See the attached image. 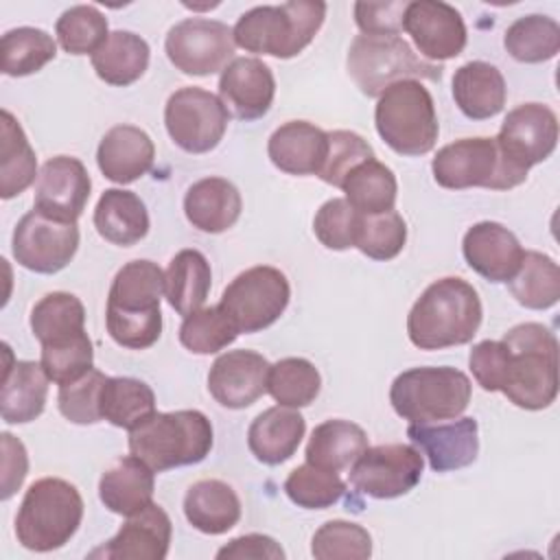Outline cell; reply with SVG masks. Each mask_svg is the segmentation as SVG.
I'll use <instances>...</instances> for the list:
<instances>
[{"instance_id": "cell-8", "label": "cell", "mask_w": 560, "mask_h": 560, "mask_svg": "<svg viewBox=\"0 0 560 560\" xmlns=\"http://www.w3.org/2000/svg\"><path fill=\"white\" fill-rule=\"evenodd\" d=\"M470 394V378L462 370L429 365L398 374L389 387V402L409 424H424L462 416Z\"/></svg>"}, {"instance_id": "cell-22", "label": "cell", "mask_w": 560, "mask_h": 560, "mask_svg": "<svg viewBox=\"0 0 560 560\" xmlns=\"http://www.w3.org/2000/svg\"><path fill=\"white\" fill-rule=\"evenodd\" d=\"M173 525L168 514L158 505L149 503L144 510L127 516V523L98 549L90 551V558L109 560H162L171 547Z\"/></svg>"}, {"instance_id": "cell-36", "label": "cell", "mask_w": 560, "mask_h": 560, "mask_svg": "<svg viewBox=\"0 0 560 560\" xmlns=\"http://www.w3.org/2000/svg\"><path fill=\"white\" fill-rule=\"evenodd\" d=\"M0 133V197L11 199L39 177L37 158L22 125L9 109H2Z\"/></svg>"}, {"instance_id": "cell-1", "label": "cell", "mask_w": 560, "mask_h": 560, "mask_svg": "<svg viewBox=\"0 0 560 560\" xmlns=\"http://www.w3.org/2000/svg\"><path fill=\"white\" fill-rule=\"evenodd\" d=\"M162 293L164 273L153 260L122 265L107 295L105 326L109 337L129 350L151 348L162 335Z\"/></svg>"}, {"instance_id": "cell-45", "label": "cell", "mask_w": 560, "mask_h": 560, "mask_svg": "<svg viewBox=\"0 0 560 560\" xmlns=\"http://www.w3.org/2000/svg\"><path fill=\"white\" fill-rule=\"evenodd\" d=\"M55 35L66 52L94 55L109 37L107 18L92 4H74L59 15Z\"/></svg>"}, {"instance_id": "cell-4", "label": "cell", "mask_w": 560, "mask_h": 560, "mask_svg": "<svg viewBox=\"0 0 560 560\" xmlns=\"http://www.w3.org/2000/svg\"><path fill=\"white\" fill-rule=\"evenodd\" d=\"M326 18V2L291 0L245 11L232 28L234 44L247 52L291 59L317 35Z\"/></svg>"}, {"instance_id": "cell-50", "label": "cell", "mask_w": 560, "mask_h": 560, "mask_svg": "<svg viewBox=\"0 0 560 560\" xmlns=\"http://www.w3.org/2000/svg\"><path fill=\"white\" fill-rule=\"evenodd\" d=\"M107 376L101 370H90L79 381L61 385L57 394L59 411L66 420L74 424H94L103 420L101 416V392Z\"/></svg>"}, {"instance_id": "cell-25", "label": "cell", "mask_w": 560, "mask_h": 560, "mask_svg": "<svg viewBox=\"0 0 560 560\" xmlns=\"http://www.w3.org/2000/svg\"><path fill=\"white\" fill-rule=\"evenodd\" d=\"M267 153L282 173L319 175L328 153V133L313 122L289 120L269 136Z\"/></svg>"}, {"instance_id": "cell-12", "label": "cell", "mask_w": 560, "mask_h": 560, "mask_svg": "<svg viewBox=\"0 0 560 560\" xmlns=\"http://www.w3.org/2000/svg\"><path fill=\"white\" fill-rule=\"evenodd\" d=\"M230 122L223 101L203 88L175 90L164 107V125L171 140L186 153H208L221 140Z\"/></svg>"}, {"instance_id": "cell-3", "label": "cell", "mask_w": 560, "mask_h": 560, "mask_svg": "<svg viewBox=\"0 0 560 560\" xmlns=\"http://www.w3.org/2000/svg\"><path fill=\"white\" fill-rule=\"evenodd\" d=\"M508 350V370L501 385L505 398L527 411L547 409L558 396V339L538 324L525 322L501 339Z\"/></svg>"}, {"instance_id": "cell-44", "label": "cell", "mask_w": 560, "mask_h": 560, "mask_svg": "<svg viewBox=\"0 0 560 560\" xmlns=\"http://www.w3.org/2000/svg\"><path fill=\"white\" fill-rule=\"evenodd\" d=\"M238 335L236 324L219 304L186 315L179 326V343L192 354H214Z\"/></svg>"}, {"instance_id": "cell-7", "label": "cell", "mask_w": 560, "mask_h": 560, "mask_svg": "<svg viewBox=\"0 0 560 560\" xmlns=\"http://www.w3.org/2000/svg\"><path fill=\"white\" fill-rule=\"evenodd\" d=\"M374 125L392 151L409 158L429 153L440 133L433 98L416 79L398 81L378 96Z\"/></svg>"}, {"instance_id": "cell-10", "label": "cell", "mask_w": 560, "mask_h": 560, "mask_svg": "<svg viewBox=\"0 0 560 560\" xmlns=\"http://www.w3.org/2000/svg\"><path fill=\"white\" fill-rule=\"evenodd\" d=\"M433 179L448 190L464 188H490L510 190L523 179H518L499 153L494 138H462L442 147L431 162Z\"/></svg>"}, {"instance_id": "cell-17", "label": "cell", "mask_w": 560, "mask_h": 560, "mask_svg": "<svg viewBox=\"0 0 560 560\" xmlns=\"http://www.w3.org/2000/svg\"><path fill=\"white\" fill-rule=\"evenodd\" d=\"M402 28L429 63L457 57L468 37L462 13L440 0L409 2L402 15Z\"/></svg>"}, {"instance_id": "cell-2", "label": "cell", "mask_w": 560, "mask_h": 560, "mask_svg": "<svg viewBox=\"0 0 560 560\" xmlns=\"http://www.w3.org/2000/svg\"><path fill=\"white\" fill-rule=\"evenodd\" d=\"M479 293L464 278L431 282L407 315L409 341L420 350H442L472 341L481 326Z\"/></svg>"}, {"instance_id": "cell-19", "label": "cell", "mask_w": 560, "mask_h": 560, "mask_svg": "<svg viewBox=\"0 0 560 560\" xmlns=\"http://www.w3.org/2000/svg\"><path fill=\"white\" fill-rule=\"evenodd\" d=\"M271 363L254 350H228L208 372V392L225 409H245L267 392Z\"/></svg>"}, {"instance_id": "cell-29", "label": "cell", "mask_w": 560, "mask_h": 560, "mask_svg": "<svg viewBox=\"0 0 560 560\" xmlns=\"http://www.w3.org/2000/svg\"><path fill=\"white\" fill-rule=\"evenodd\" d=\"M508 88L501 70L488 61H468L453 74V98L470 120L497 116L505 105Z\"/></svg>"}, {"instance_id": "cell-39", "label": "cell", "mask_w": 560, "mask_h": 560, "mask_svg": "<svg viewBox=\"0 0 560 560\" xmlns=\"http://www.w3.org/2000/svg\"><path fill=\"white\" fill-rule=\"evenodd\" d=\"M508 287L521 306L532 311L551 308L560 300V267L551 256L529 249Z\"/></svg>"}, {"instance_id": "cell-43", "label": "cell", "mask_w": 560, "mask_h": 560, "mask_svg": "<svg viewBox=\"0 0 560 560\" xmlns=\"http://www.w3.org/2000/svg\"><path fill=\"white\" fill-rule=\"evenodd\" d=\"M322 389V376L317 368L302 357L280 359L269 368L267 392L282 407L300 409L311 405Z\"/></svg>"}, {"instance_id": "cell-46", "label": "cell", "mask_w": 560, "mask_h": 560, "mask_svg": "<svg viewBox=\"0 0 560 560\" xmlns=\"http://www.w3.org/2000/svg\"><path fill=\"white\" fill-rule=\"evenodd\" d=\"M284 492L300 508L324 510L335 505L343 497L346 483L341 481L339 472L306 462L289 472L284 481Z\"/></svg>"}, {"instance_id": "cell-38", "label": "cell", "mask_w": 560, "mask_h": 560, "mask_svg": "<svg viewBox=\"0 0 560 560\" xmlns=\"http://www.w3.org/2000/svg\"><path fill=\"white\" fill-rule=\"evenodd\" d=\"M31 330L42 346L63 343L85 332L83 302L66 291L44 295L31 311Z\"/></svg>"}, {"instance_id": "cell-49", "label": "cell", "mask_w": 560, "mask_h": 560, "mask_svg": "<svg viewBox=\"0 0 560 560\" xmlns=\"http://www.w3.org/2000/svg\"><path fill=\"white\" fill-rule=\"evenodd\" d=\"M42 368L46 376L61 385L79 381L94 368V348L88 332L52 346H42Z\"/></svg>"}, {"instance_id": "cell-15", "label": "cell", "mask_w": 560, "mask_h": 560, "mask_svg": "<svg viewBox=\"0 0 560 560\" xmlns=\"http://www.w3.org/2000/svg\"><path fill=\"white\" fill-rule=\"evenodd\" d=\"M422 468V453L409 444L368 446L350 466V483L365 497L396 499L418 486Z\"/></svg>"}, {"instance_id": "cell-40", "label": "cell", "mask_w": 560, "mask_h": 560, "mask_svg": "<svg viewBox=\"0 0 560 560\" xmlns=\"http://www.w3.org/2000/svg\"><path fill=\"white\" fill-rule=\"evenodd\" d=\"M155 413L153 389L131 376H107L101 392V416L120 429H133Z\"/></svg>"}, {"instance_id": "cell-24", "label": "cell", "mask_w": 560, "mask_h": 560, "mask_svg": "<svg viewBox=\"0 0 560 560\" xmlns=\"http://www.w3.org/2000/svg\"><path fill=\"white\" fill-rule=\"evenodd\" d=\"M155 147L151 136L136 125L112 127L98 144L96 164L101 173L116 184H131L153 166Z\"/></svg>"}, {"instance_id": "cell-37", "label": "cell", "mask_w": 560, "mask_h": 560, "mask_svg": "<svg viewBox=\"0 0 560 560\" xmlns=\"http://www.w3.org/2000/svg\"><path fill=\"white\" fill-rule=\"evenodd\" d=\"M346 201L361 214H381L394 210L398 182L389 166L370 158L354 166L341 184Z\"/></svg>"}, {"instance_id": "cell-14", "label": "cell", "mask_w": 560, "mask_h": 560, "mask_svg": "<svg viewBox=\"0 0 560 560\" xmlns=\"http://www.w3.org/2000/svg\"><path fill=\"white\" fill-rule=\"evenodd\" d=\"M234 48L232 28L219 20L206 18H186L177 22L164 39L168 61L192 77L223 72L234 57Z\"/></svg>"}, {"instance_id": "cell-9", "label": "cell", "mask_w": 560, "mask_h": 560, "mask_svg": "<svg viewBox=\"0 0 560 560\" xmlns=\"http://www.w3.org/2000/svg\"><path fill=\"white\" fill-rule=\"evenodd\" d=\"M348 74L365 96H381L405 79L440 81L442 66L420 59L398 35H357L348 48Z\"/></svg>"}, {"instance_id": "cell-47", "label": "cell", "mask_w": 560, "mask_h": 560, "mask_svg": "<svg viewBox=\"0 0 560 560\" xmlns=\"http://www.w3.org/2000/svg\"><path fill=\"white\" fill-rule=\"evenodd\" d=\"M311 553L317 560H365L372 556V536L359 523L335 518L313 534Z\"/></svg>"}, {"instance_id": "cell-28", "label": "cell", "mask_w": 560, "mask_h": 560, "mask_svg": "<svg viewBox=\"0 0 560 560\" xmlns=\"http://www.w3.org/2000/svg\"><path fill=\"white\" fill-rule=\"evenodd\" d=\"M243 210L238 188L223 177H203L195 182L184 197V212L192 228L206 234L230 230Z\"/></svg>"}, {"instance_id": "cell-23", "label": "cell", "mask_w": 560, "mask_h": 560, "mask_svg": "<svg viewBox=\"0 0 560 560\" xmlns=\"http://www.w3.org/2000/svg\"><path fill=\"white\" fill-rule=\"evenodd\" d=\"M462 254L472 271L490 282H510L521 267L525 249L514 232L497 221L470 225L462 241Z\"/></svg>"}, {"instance_id": "cell-52", "label": "cell", "mask_w": 560, "mask_h": 560, "mask_svg": "<svg viewBox=\"0 0 560 560\" xmlns=\"http://www.w3.org/2000/svg\"><path fill=\"white\" fill-rule=\"evenodd\" d=\"M370 158H374V151L365 138H361L359 133L348 131V129L330 131L328 133V153H326L324 166L319 171V177H322V182L341 188L348 173Z\"/></svg>"}, {"instance_id": "cell-41", "label": "cell", "mask_w": 560, "mask_h": 560, "mask_svg": "<svg viewBox=\"0 0 560 560\" xmlns=\"http://www.w3.org/2000/svg\"><path fill=\"white\" fill-rule=\"evenodd\" d=\"M503 46L521 63L549 61L560 50V26L549 15H523L508 26Z\"/></svg>"}, {"instance_id": "cell-26", "label": "cell", "mask_w": 560, "mask_h": 560, "mask_svg": "<svg viewBox=\"0 0 560 560\" xmlns=\"http://www.w3.org/2000/svg\"><path fill=\"white\" fill-rule=\"evenodd\" d=\"M7 365L0 392V413L9 424H26L42 416L48 396V376L42 363L13 361L11 350L4 343Z\"/></svg>"}, {"instance_id": "cell-5", "label": "cell", "mask_w": 560, "mask_h": 560, "mask_svg": "<svg viewBox=\"0 0 560 560\" xmlns=\"http://www.w3.org/2000/svg\"><path fill=\"white\" fill-rule=\"evenodd\" d=\"M129 451L155 472L199 464L212 451V424L197 409L151 413L129 431Z\"/></svg>"}, {"instance_id": "cell-32", "label": "cell", "mask_w": 560, "mask_h": 560, "mask_svg": "<svg viewBox=\"0 0 560 560\" xmlns=\"http://www.w3.org/2000/svg\"><path fill=\"white\" fill-rule=\"evenodd\" d=\"M184 514L186 521L203 534H225L241 518V499L225 481L201 479L186 490Z\"/></svg>"}, {"instance_id": "cell-42", "label": "cell", "mask_w": 560, "mask_h": 560, "mask_svg": "<svg viewBox=\"0 0 560 560\" xmlns=\"http://www.w3.org/2000/svg\"><path fill=\"white\" fill-rule=\"evenodd\" d=\"M2 72L7 77H26L39 72L57 55L52 35L35 26H18L2 35Z\"/></svg>"}, {"instance_id": "cell-13", "label": "cell", "mask_w": 560, "mask_h": 560, "mask_svg": "<svg viewBox=\"0 0 560 560\" xmlns=\"http://www.w3.org/2000/svg\"><path fill=\"white\" fill-rule=\"evenodd\" d=\"M503 164L518 177L545 162L558 144V116L542 103H523L508 112L494 138Z\"/></svg>"}, {"instance_id": "cell-11", "label": "cell", "mask_w": 560, "mask_h": 560, "mask_svg": "<svg viewBox=\"0 0 560 560\" xmlns=\"http://www.w3.org/2000/svg\"><path fill=\"white\" fill-rule=\"evenodd\" d=\"M291 287L287 276L269 265L241 271L221 295L219 306L232 317L238 332L269 328L289 306Z\"/></svg>"}, {"instance_id": "cell-35", "label": "cell", "mask_w": 560, "mask_h": 560, "mask_svg": "<svg viewBox=\"0 0 560 560\" xmlns=\"http://www.w3.org/2000/svg\"><path fill=\"white\" fill-rule=\"evenodd\" d=\"M368 448V433L350 420H326L317 424L306 444V462L341 472Z\"/></svg>"}, {"instance_id": "cell-34", "label": "cell", "mask_w": 560, "mask_h": 560, "mask_svg": "<svg viewBox=\"0 0 560 560\" xmlns=\"http://www.w3.org/2000/svg\"><path fill=\"white\" fill-rule=\"evenodd\" d=\"M212 271L206 256L197 249L177 252L164 273V293L179 315L199 311L210 293Z\"/></svg>"}, {"instance_id": "cell-6", "label": "cell", "mask_w": 560, "mask_h": 560, "mask_svg": "<svg viewBox=\"0 0 560 560\" xmlns=\"http://www.w3.org/2000/svg\"><path fill=\"white\" fill-rule=\"evenodd\" d=\"M83 518V499L66 479L44 477L28 486L18 514V542L31 551H52L63 547L79 529Z\"/></svg>"}, {"instance_id": "cell-53", "label": "cell", "mask_w": 560, "mask_h": 560, "mask_svg": "<svg viewBox=\"0 0 560 560\" xmlns=\"http://www.w3.org/2000/svg\"><path fill=\"white\" fill-rule=\"evenodd\" d=\"M508 359H510V350L503 341L486 339L472 346L468 365L475 381L481 385V389L501 392L505 370H508Z\"/></svg>"}, {"instance_id": "cell-55", "label": "cell", "mask_w": 560, "mask_h": 560, "mask_svg": "<svg viewBox=\"0 0 560 560\" xmlns=\"http://www.w3.org/2000/svg\"><path fill=\"white\" fill-rule=\"evenodd\" d=\"M2 501H9L20 486L24 483V477L28 472V455L24 444L11 435L9 431H4L2 435Z\"/></svg>"}, {"instance_id": "cell-21", "label": "cell", "mask_w": 560, "mask_h": 560, "mask_svg": "<svg viewBox=\"0 0 560 560\" xmlns=\"http://www.w3.org/2000/svg\"><path fill=\"white\" fill-rule=\"evenodd\" d=\"M407 438L429 459L435 472L466 468L479 453V427L475 418H457L444 424H409Z\"/></svg>"}, {"instance_id": "cell-27", "label": "cell", "mask_w": 560, "mask_h": 560, "mask_svg": "<svg viewBox=\"0 0 560 560\" xmlns=\"http://www.w3.org/2000/svg\"><path fill=\"white\" fill-rule=\"evenodd\" d=\"M304 433L306 422L302 413L291 407L276 405L252 420L247 429V446L258 462L278 466L295 455Z\"/></svg>"}, {"instance_id": "cell-51", "label": "cell", "mask_w": 560, "mask_h": 560, "mask_svg": "<svg viewBox=\"0 0 560 560\" xmlns=\"http://www.w3.org/2000/svg\"><path fill=\"white\" fill-rule=\"evenodd\" d=\"M361 212H357L346 199L335 197L322 203L313 219V232L317 241L335 252L354 247L357 232L361 225Z\"/></svg>"}, {"instance_id": "cell-54", "label": "cell", "mask_w": 560, "mask_h": 560, "mask_svg": "<svg viewBox=\"0 0 560 560\" xmlns=\"http://www.w3.org/2000/svg\"><path fill=\"white\" fill-rule=\"evenodd\" d=\"M409 2H357L354 22L363 35H398Z\"/></svg>"}, {"instance_id": "cell-33", "label": "cell", "mask_w": 560, "mask_h": 560, "mask_svg": "<svg viewBox=\"0 0 560 560\" xmlns=\"http://www.w3.org/2000/svg\"><path fill=\"white\" fill-rule=\"evenodd\" d=\"M149 44L131 31H114L92 55L96 77L109 85H131L149 68Z\"/></svg>"}, {"instance_id": "cell-56", "label": "cell", "mask_w": 560, "mask_h": 560, "mask_svg": "<svg viewBox=\"0 0 560 560\" xmlns=\"http://www.w3.org/2000/svg\"><path fill=\"white\" fill-rule=\"evenodd\" d=\"M284 556H287L284 549L271 536H265V534H245V536L232 538L228 545H223L217 551V558H236V560H243V558L245 560L247 558L282 560Z\"/></svg>"}, {"instance_id": "cell-30", "label": "cell", "mask_w": 560, "mask_h": 560, "mask_svg": "<svg viewBox=\"0 0 560 560\" xmlns=\"http://www.w3.org/2000/svg\"><path fill=\"white\" fill-rule=\"evenodd\" d=\"M155 490V470L140 457L127 455L109 466L98 481V497L103 505L120 516H131L144 510Z\"/></svg>"}, {"instance_id": "cell-48", "label": "cell", "mask_w": 560, "mask_h": 560, "mask_svg": "<svg viewBox=\"0 0 560 560\" xmlns=\"http://www.w3.org/2000/svg\"><path fill=\"white\" fill-rule=\"evenodd\" d=\"M407 243V223L396 210L363 214L354 247L372 260L396 258Z\"/></svg>"}, {"instance_id": "cell-31", "label": "cell", "mask_w": 560, "mask_h": 560, "mask_svg": "<svg viewBox=\"0 0 560 560\" xmlns=\"http://www.w3.org/2000/svg\"><path fill=\"white\" fill-rule=\"evenodd\" d=\"M94 228L107 243L131 247L149 232L147 206L131 190L109 188L94 208Z\"/></svg>"}, {"instance_id": "cell-18", "label": "cell", "mask_w": 560, "mask_h": 560, "mask_svg": "<svg viewBox=\"0 0 560 560\" xmlns=\"http://www.w3.org/2000/svg\"><path fill=\"white\" fill-rule=\"evenodd\" d=\"M90 190L92 179L83 162L70 155H57L39 171L33 208L50 219L77 223L90 199Z\"/></svg>"}, {"instance_id": "cell-20", "label": "cell", "mask_w": 560, "mask_h": 560, "mask_svg": "<svg viewBox=\"0 0 560 560\" xmlns=\"http://www.w3.org/2000/svg\"><path fill=\"white\" fill-rule=\"evenodd\" d=\"M276 96L271 68L256 57L232 59L219 77V98L238 120L262 118Z\"/></svg>"}, {"instance_id": "cell-16", "label": "cell", "mask_w": 560, "mask_h": 560, "mask_svg": "<svg viewBox=\"0 0 560 560\" xmlns=\"http://www.w3.org/2000/svg\"><path fill=\"white\" fill-rule=\"evenodd\" d=\"M11 249L24 269L57 273L68 267L79 249V228L72 221L50 219L33 208L18 221Z\"/></svg>"}]
</instances>
